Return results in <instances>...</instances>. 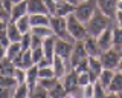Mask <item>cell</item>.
I'll return each mask as SVG.
<instances>
[{
  "mask_svg": "<svg viewBox=\"0 0 122 98\" xmlns=\"http://www.w3.org/2000/svg\"><path fill=\"white\" fill-rule=\"evenodd\" d=\"M108 26H112V18L107 17L104 12H101L99 9L95 11V14L92 16V18L86 23L87 32L92 37H98L102 31H105Z\"/></svg>",
  "mask_w": 122,
  "mask_h": 98,
  "instance_id": "1",
  "label": "cell"
},
{
  "mask_svg": "<svg viewBox=\"0 0 122 98\" xmlns=\"http://www.w3.org/2000/svg\"><path fill=\"white\" fill-rule=\"evenodd\" d=\"M67 31H69V35H70V38L73 41H84L89 37L86 25L82 22H79L75 17V14H70L67 17Z\"/></svg>",
  "mask_w": 122,
  "mask_h": 98,
  "instance_id": "2",
  "label": "cell"
},
{
  "mask_svg": "<svg viewBox=\"0 0 122 98\" xmlns=\"http://www.w3.org/2000/svg\"><path fill=\"white\" fill-rule=\"evenodd\" d=\"M98 9V5H96V0H87V2H81L76 5L75 8V17L78 18L79 22H82L84 25L92 18V16L95 14V11Z\"/></svg>",
  "mask_w": 122,
  "mask_h": 98,
  "instance_id": "3",
  "label": "cell"
},
{
  "mask_svg": "<svg viewBox=\"0 0 122 98\" xmlns=\"http://www.w3.org/2000/svg\"><path fill=\"white\" fill-rule=\"evenodd\" d=\"M121 57H122V51H117L114 48H110L104 51L101 54V63L104 66V69H112V71H116L117 69V65L121 61Z\"/></svg>",
  "mask_w": 122,
  "mask_h": 98,
  "instance_id": "4",
  "label": "cell"
},
{
  "mask_svg": "<svg viewBox=\"0 0 122 98\" xmlns=\"http://www.w3.org/2000/svg\"><path fill=\"white\" fill-rule=\"evenodd\" d=\"M49 26L52 28L53 35H55V37H58V38H64V40L70 38L69 31H67V18L66 17L51 16V23H49Z\"/></svg>",
  "mask_w": 122,
  "mask_h": 98,
  "instance_id": "5",
  "label": "cell"
},
{
  "mask_svg": "<svg viewBox=\"0 0 122 98\" xmlns=\"http://www.w3.org/2000/svg\"><path fill=\"white\" fill-rule=\"evenodd\" d=\"M87 58H89V55H87V51H86V48H84V43L82 41H75L73 51H72L70 60H69L70 69H75L79 63H82L84 60H87Z\"/></svg>",
  "mask_w": 122,
  "mask_h": 98,
  "instance_id": "6",
  "label": "cell"
},
{
  "mask_svg": "<svg viewBox=\"0 0 122 98\" xmlns=\"http://www.w3.org/2000/svg\"><path fill=\"white\" fill-rule=\"evenodd\" d=\"M72 51H73V44H72L70 41L56 37V41H55V55H58V57H61L63 60H66V61L69 63L70 55H72Z\"/></svg>",
  "mask_w": 122,
  "mask_h": 98,
  "instance_id": "7",
  "label": "cell"
},
{
  "mask_svg": "<svg viewBox=\"0 0 122 98\" xmlns=\"http://www.w3.org/2000/svg\"><path fill=\"white\" fill-rule=\"evenodd\" d=\"M96 40H98V44H99V48H101L102 52L107 51V49H110V48H113V28L108 26L105 31H102L96 37Z\"/></svg>",
  "mask_w": 122,
  "mask_h": 98,
  "instance_id": "8",
  "label": "cell"
},
{
  "mask_svg": "<svg viewBox=\"0 0 122 98\" xmlns=\"http://www.w3.org/2000/svg\"><path fill=\"white\" fill-rule=\"evenodd\" d=\"M102 69H104V66H102L101 63V58L99 57H89V74H90V78H92V83H96L99 75H101Z\"/></svg>",
  "mask_w": 122,
  "mask_h": 98,
  "instance_id": "9",
  "label": "cell"
},
{
  "mask_svg": "<svg viewBox=\"0 0 122 98\" xmlns=\"http://www.w3.org/2000/svg\"><path fill=\"white\" fill-rule=\"evenodd\" d=\"M61 81H63L67 93H73L75 90L78 89V72L70 69V72H67L66 75H64V77L61 78Z\"/></svg>",
  "mask_w": 122,
  "mask_h": 98,
  "instance_id": "10",
  "label": "cell"
},
{
  "mask_svg": "<svg viewBox=\"0 0 122 98\" xmlns=\"http://www.w3.org/2000/svg\"><path fill=\"white\" fill-rule=\"evenodd\" d=\"M82 43H84V48H86L87 55H89V57H101L102 51H101V48H99V44H98L96 37L89 35L86 40L82 41Z\"/></svg>",
  "mask_w": 122,
  "mask_h": 98,
  "instance_id": "11",
  "label": "cell"
},
{
  "mask_svg": "<svg viewBox=\"0 0 122 98\" xmlns=\"http://www.w3.org/2000/svg\"><path fill=\"white\" fill-rule=\"evenodd\" d=\"M15 67H21V69H29L30 66H34V58H32V51H23L17 58L14 60Z\"/></svg>",
  "mask_w": 122,
  "mask_h": 98,
  "instance_id": "12",
  "label": "cell"
},
{
  "mask_svg": "<svg viewBox=\"0 0 122 98\" xmlns=\"http://www.w3.org/2000/svg\"><path fill=\"white\" fill-rule=\"evenodd\" d=\"M116 3L117 0H96L98 9L101 12H104L107 17H114V12H116Z\"/></svg>",
  "mask_w": 122,
  "mask_h": 98,
  "instance_id": "13",
  "label": "cell"
},
{
  "mask_svg": "<svg viewBox=\"0 0 122 98\" xmlns=\"http://www.w3.org/2000/svg\"><path fill=\"white\" fill-rule=\"evenodd\" d=\"M75 8L76 6H73L72 3L66 2V0H60V2H56V9H55V16L58 17H69L70 14L75 12Z\"/></svg>",
  "mask_w": 122,
  "mask_h": 98,
  "instance_id": "14",
  "label": "cell"
},
{
  "mask_svg": "<svg viewBox=\"0 0 122 98\" xmlns=\"http://www.w3.org/2000/svg\"><path fill=\"white\" fill-rule=\"evenodd\" d=\"M67 61L66 60H63L61 57H58V55H55L53 57V63H52V69H53V74H55L56 78H63L64 75L67 74Z\"/></svg>",
  "mask_w": 122,
  "mask_h": 98,
  "instance_id": "15",
  "label": "cell"
},
{
  "mask_svg": "<svg viewBox=\"0 0 122 98\" xmlns=\"http://www.w3.org/2000/svg\"><path fill=\"white\" fill-rule=\"evenodd\" d=\"M28 14H49L44 0H28Z\"/></svg>",
  "mask_w": 122,
  "mask_h": 98,
  "instance_id": "16",
  "label": "cell"
},
{
  "mask_svg": "<svg viewBox=\"0 0 122 98\" xmlns=\"http://www.w3.org/2000/svg\"><path fill=\"white\" fill-rule=\"evenodd\" d=\"M28 14V0H21L20 3H15L11 11V20L9 22H17L20 17Z\"/></svg>",
  "mask_w": 122,
  "mask_h": 98,
  "instance_id": "17",
  "label": "cell"
},
{
  "mask_svg": "<svg viewBox=\"0 0 122 98\" xmlns=\"http://www.w3.org/2000/svg\"><path fill=\"white\" fill-rule=\"evenodd\" d=\"M55 41H56V37L52 35V37H47V38L43 40V51H44V57L52 60L53 61V57H55Z\"/></svg>",
  "mask_w": 122,
  "mask_h": 98,
  "instance_id": "18",
  "label": "cell"
},
{
  "mask_svg": "<svg viewBox=\"0 0 122 98\" xmlns=\"http://www.w3.org/2000/svg\"><path fill=\"white\" fill-rule=\"evenodd\" d=\"M6 31H8V37H9L11 43H17V41L21 40L23 34L20 32V29H18V26H17V23H15V22H8Z\"/></svg>",
  "mask_w": 122,
  "mask_h": 98,
  "instance_id": "19",
  "label": "cell"
},
{
  "mask_svg": "<svg viewBox=\"0 0 122 98\" xmlns=\"http://www.w3.org/2000/svg\"><path fill=\"white\" fill-rule=\"evenodd\" d=\"M26 84L30 87V90L38 84V66L37 65L26 69Z\"/></svg>",
  "mask_w": 122,
  "mask_h": 98,
  "instance_id": "20",
  "label": "cell"
},
{
  "mask_svg": "<svg viewBox=\"0 0 122 98\" xmlns=\"http://www.w3.org/2000/svg\"><path fill=\"white\" fill-rule=\"evenodd\" d=\"M29 20H30V26H49L51 16L49 14H30Z\"/></svg>",
  "mask_w": 122,
  "mask_h": 98,
  "instance_id": "21",
  "label": "cell"
},
{
  "mask_svg": "<svg viewBox=\"0 0 122 98\" xmlns=\"http://www.w3.org/2000/svg\"><path fill=\"white\" fill-rule=\"evenodd\" d=\"M67 95L69 93H67V90H66L61 80H58V83L52 89H49V98H66Z\"/></svg>",
  "mask_w": 122,
  "mask_h": 98,
  "instance_id": "22",
  "label": "cell"
},
{
  "mask_svg": "<svg viewBox=\"0 0 122 98\" xmlns=\"http://www.w3.org/2000/svg\"><path fill=\"white\" fill-rule=\"evenodd\" d=\"M114 72L116 71H112V69H102L101 75H99L98 81L101 83V86L104 89H107V92H108V87H110V83H112L113 77H114Z\"/></svg>",
  "mask_w": 122,
  "mask_h": 98,
  "instance_id": "23",
  "label": "cell"
},
{
  "mask_svg": "<svg viewBox=\"0 0 122 98\" xmlns=\"http://www.w3.org/2000/svg\"><path fill=\"white\" fill-rule=\"evenodd\" d=\"M30 34L40 37V38H47V37H52L53 35V31L51 26H32L30 28Z\"/></svg>",
  "mask_w": 122,
  "mask_h": 98,
  "instance_id": "24",
  "label": "cell"
},
{
  "mask_svg": "<svg viewBox=\"0 0 122 98\" xmlns=\"http://www.w3.org/2000/svg\"><path fill=\"white\" fill-rule=\"evenodd\" d=\"M14 71H15V65L12 60H9L8 57L0 60V74L2 75H14Z\"/></svg>",
  "mask_w": 122,
  "mask_h": 98,
  "instance_id": "25",
  "label": "cell"
},
{
  "mask_svg": "<svg viewBox=\"0 0 122 98\" xmlns=\"http://www.w3.org/2000/svg\"><path fill=\"white\" fill-rule=\"evenodd\" d=\"M23 52V49H21V44H20V41H17V43H11L9 46L6 48V57L9 58V60H14L18 57Z\"/></svg>",
  "mask_w": 122,
  "mask_h": 98,
  "instance_id": "26",
  "label": "cell"
},
{
  "mask_svg": "<svg viewBox=\"0 0 122 98\" xmlns=\"http://www.w3.org/2000/svg\"><path fill=\"white\" fill-rule=\"evenodd\" d=\"M29 95H30V87L26 83L17 84V87L12 92V98H29Z\"/></svg>",
  "mask_w": 122,
  "mask_h": 98,
  "instance_id": "27",
  "label": "cell"
},
{
  "mask_svg": "<svg viewBox=\"0 0 122 98\" xmlns=\"http://www.w3.org/2000/svg\"><path fill=\"white\" fill-rule=\"evenodd\" d=\"M122 90V74L121 72H114V77L112 83H110V87H108V92H121Z\"/></svg>",
  "mask_w": 122,
  "mask_h": 98,
  "instance_id": "28",
  "label": "cell"
},
{
  "mask_svg": "<svg viewBox=\"0 0 122 98\" xmlns=\"http://www.w3.org/2000/svg\"><path fill=\"white\" fill-rule=\"evenodd\" d=\"M113 48L117 51H122V28L113 26Z\"/></svg>",
  "mask_w": 122,
  "mask_h": 98,
  "instance_id": "29",
  "label": "cell"
},
{
  "mask_svg": "<svg viewBox=\"0 0 122 98\" xmlns=\"http://www.w3.org/2000/svg\"><path fill=\"white\" fill-rule=\"evenodd\" d=\"M17 26H18V29H20V32L21 34H26V32H30V20H29V14H26V16H23V17H20L17 22Z\"/></svg>",
  "mask_w": 122,
  "mask_h": 98,
  "instance_id": "30",
  "label": "cell"
},
{
  "mask_svg": "<svg viewBox=\"0 0 122 98\" xmlns=\"http://www.w3.org/2000/svg\"><path fill=\"white\" fill-rule=\"evenodd\" d=\"M0 87H9L15 89L17 87V81L12 75H2L0 74Z\"/></svg>",
  "mask_w": 122,
  "mask_h": 98,
  "instance_id": "31",
  "label": "cell"
},
{
  "mask_svg": "<svg viewBox=\"0 0 122 98\" xmlns=\"http://www.w3.org/2000/svg\"><path fill=\"white\" fill-rule=\"evenodd\" d=\"M29 98H49V90H47V89H44L43 86L37 84L35 87L30 90Z\"/></svg>",
  "mask_w": 122,
  "mask_h": 98,
  "instance_id": "32",
  "label": "cell"
},
{
  "mask_svg": "<svg viewBox=\"0 0 122 98\" xmlns=\"http://www.w3.org/2000/svg\"><path fill=\"white\" fill-rule=\"evenodd\" d=\"M92 83V78H90V74L89 71H86V72H79L78 74V87H84V86L90 84Z\"/></svg>",
  "mask_w": 122,
  "mask_h": 98,
  "instance_id": "33",
  "label": "cell"
},
{
  "mask_svg": "<svg viewBox=\"0 0 122 98\" xmlns=\"http://www.w3.org/2000/svg\"><path fill=\"white\" fill-rule=\"evenodd\" d=\"M58 80H60V78H56V77H52V78H40V80H38V84L43 86L44 89L49 90V89H52L53 86L58 83Z\"/></svg>",
  "mask_w": 122,
  "mask_h": 98,
  "instance_id": "34",
  "label": "cell"
},
{
  "mask_svg": "<svg viewBox=\"0 0 122 98\" xmlns=\"http://www.w3.org/2000/svg\"><path fill=\"white\" fill-rule=\"evenodd\" d=\"M12 77L15 78L17 84H21V83H26V69H21V67H15L14 75Z\"/></svg>",
  "mask_w": 122,
  "mask_h": 98,
  "instance_id": "35",
  "label": "cell"
},
{
  "mask_svg": "<svg viewBox=\"0 0 122 98\" xmlns=\"http://www.w3.org/2000/svg\"><path fill=\"white\" fill-rule=\"evenodd\" d=\"M30 43H32V34H30V32L23 34V37L20 40V44H21L23 51H29V49H30Z\"/></svg>",
  "mask_w": 122,
  "mask_h": 98,
  "instance_id": "36",
  "label": "cell"
},
{
  "mask_svg": "<svg viewBox=\"0 0 122 98\" xmlns=\"http://www.w3.org/2000/svg\"><path fill=\"white\" fill-rule=\"evenodd\" d=\"M52 77H55L52 66L51 67H40L38 69V80L40 78H52Z\"/></svg>",
  "mask_w": 122,
  "mask_h": 98,
  "instance_id": "37",
  "label": "cell"
},
{
  "mask_svg": "<svg viewBox=\"0 0 122 98\" xmlns=\"http://www.w3.org/2000/svg\"><path fill=\"white\" fill-rule=\"evenodd\" d=\"M95 97V83L84 86L82 87V98H93Z\"/></svg>",
  "mask_w": 122,
  "mask_h": 98,
  "instance_id": "38",
  "label": "cell"
},
{
  "mask_svg": "<svg viewBox=\"0 0 122 98\" xmlns=\"http://www.w3.org/2000/svg\"><path fill=\"white\" fill-rule=\"evenodd\" d=\"M93 98H107V89L102 87L99 81L95 83V97Z\"/></svg>",
  "mask_w": 122,
  "mask_h": 98,
  "instance_id": "39",
  "label": "cell"
},
{
  "mask_svg": "<svg viewBox=\"0 0 122 98\" xmlns=\"http://www.w3.org/2000/svg\"><path fill=\"white\" fill-rule=\"evenodd\" d=\"M32 51V58H34V63H37L40 61L41 58L44 57V51H43V46H40V48H34V49H30Z\"/></svg>",
  "mask_w": 122,
  "mask_h": 98,
  "instance_id": "40",
  "label": "cell"
},
{
  "mask_svg": "<svg viewBox=\"0 0 122 98\" xmlns=\"http://www.w3.org/2000/svg\"><path fill=\"white\" fill-rule=\"evenodd\" d=\"M0 44H3V46H6V48L11 44V40H9V37H8V31H6V28L0 31Z\"/></svg>",
  "mask_w": 122,
  "mask_h": 98,
  "instance_id": "41",
  "label": "cell"
},
{
  "mask_svg": "<svg viewBox=\"0 0 122 98\" xmlns=\"http://www.w3.org/2000/svg\"><path fill=\"white\" fill-rule=\"evenodd\" d=\"M44 5L47 6L49 16H55V9H56V2L55 0H44Z\"/></svg>",
  "mask_w": 122,
  "mask_h": 98,
  "instance_id": "42",
  "label": "cell"
},
{
  "mask_svg": "<svg viewBox=\"0 0 122 98\" xmlns=\"http://www.w3.org/2000/svg\"><path fill=\"white\" fill-rule=\"evenodd\" d=\"M0 18L5 20V22H9L11 20V14L8 12V11L5 9V6L2 5V0H0Z\"/></svg>",
  "mask_w": 122,
  "mask_h": 98,
  "instance_id": "43",
  "label": "cell"
},
{
  "mask_svg": "<svg viewBox=\"0 0 122 98\" xmlns=\"http://www.w3.org/2000/svg\"><path fill=\"white\" fill-rule=\"evenodd\" d=\"M40 46H43V38H40V37H37V35H34V34H32V43H30V49L40 48Z\"/></svg>",
  "mask_w": 122,
  "mask_h": 98,
  "instance_id": "44",
  "label": "cell"
},
{
  "mask_svg": "<svg viewBox=\"0 0 122 98\" xmlns=\"http://www.w3.org/2000/svg\"><path fill=\"white\" fill-rule=\"evenodd\" d=\"M0 98H12V89L0 87Z\"/></svg>",
  "mask_w": 122,
  "mask_h": 98,
  "instance_id": "45",
  "label": "cell"
},
{
  "mask_svg": "<svg viewBox=\"0 0 122 98\" xmlns=\"http://www.w3.org/2000/svg\"><path fill=\"white\" fill-rule=\"evenodd\" d=\"M52 60H49V58H46V57H43L40 60V61L37 63V66H38V69H40V67H51L52 66Z\"/></svg>",
  "mask_w": 122,
  "mask_h": 98,
  "instance_id": "46",
  "label": "cell"
},
{
  "mask_svg": "<svg viewBox=\"0 0 122 98\" xmlns=\"http://www.w3.org/2000/svg\"><path fill=\"white\" fill-rule=\"evenodd\" d=\"M114 20H116V26H121L122 28V11L116 9V12H114Z\"/></svg>",
  "mask_w": 122,
  "mask_h": 98,
  "instance_id": "47",
  "label": "cell"
},
{
  "mask_svg": "<svg viewBox=\"0 0 122 98\" xmlns=\"http://www.w3.org/2000/svg\"><path fill=\"white\" fill-rule=\"evenodd\" d=\"M2 5L5 6V9L8 11V12L11 14V11H12V6H14V3H12V0H2Z\"/></svg>",
  "mask_w": 122,
  "mask_h": 98,
  "instance_id": "48",
  "label": "cell"
},
{
  "mask_svg": "<svg viewBox=\"0 0 122 98\" xmlns=\"http://www.w3.org/2000/svg\"><path fill=\"white\" fill-rule=\"evenodd\" d=\"M5 57H6V46L0 44V60H3Z\"/></svg>",
  "mask_w": 122,
  "mask_h": 98,
  "instance_id": "49",
  "label": "cell"
},
{
  "mask_svg": "<svg viewBox=\"0 0 122 98\" xmlns=\"http://www.w3.org/2000/svg\"><path fill=\"white\" fill-rule=\"evenodd\" d=\"M107 98H119L116 92H107Z\"/></svg>",
  "mask_w": 122,
  "mask_h": 98,
  "instance_id": "50",
  "label": "cell"
},
{
  "mask_svg": "<svg viewBox=\"0 0 122 98\" xmlns=\"http://www.w3.org/2000/svg\"><path fill=\"white\" fill-rule=\"evenodd\" d=\"M6 25H8V22H5V20H2V18H0V31L6 28Z\"/></svg>",
  "mask_w": 122,
  "mask_h": 98,
  "instance_id": "51",
  "label": "cell"
},
{
  "mask_svg": "<svg viewBox=\"0 0 122 98\" xmlns=\"http://www.w3.org/2000/svg\"><path fill=\"white\" fill-rule=\"evenodd\" d=\"M116 9L122 11V0H117V3H116Z\"/></svg>",
  "mask_w": 122,
  "mask_h": 98,
  "instance_id": "52",
  "label": "cell"
},
{
  "mask_svg": "<svg viewBox=\"0 0 122 98\" xmlns=\"http://www.w3.org/2000/svg\"><path fill=\"white\" fill-rule=\"evenodd\" d=\"M116 71L122 74V57H121V61H119V65H117V69H116Z\"/></svg>",
  "mask_w": 122,
  "mask_h": 98,
  "instance_id": "53",
  "label": "cell"
},
{
  "mask_svg": "<svg viewBox=\"0 0 122 98\" xmlns=\"http://www.w3.org/2000/svg\"><path fill=\"white\" fill-rule=\"evenodd\" d=\"M66 2H69V3H72L73 6H76V5L79 3V0H66Z\"/></svg>",
  "mask_w": 122,
  "mask_h": 98,
  "instance_id": "54",
  "label": "cell"
},
{
  "mask_svg": "<svg viewBox=\"0 0 122 98\" xmlns=\"http://www.w3.org/2000/svg\"><path fill=\"white\" fill-rule=\"evenodd\" d=\"M66 98H76V97H75V95H72V93H69V95H67Z\"/></svg>",
  "mask_w": 122,
  "mask_h": 98,
  "instance_id": "55",
  "label": "cell"
},
{
  "mask_svg": "<svg viewBox=\"0 0 122 98\" xmlns=\"http://www.w3.org/2000/svg\"><path fill=\"white\" fill-rule=\"evenodd\" d=\"M21 2V0H12V3H14V5H15V3H20Z\"/></svg>",
  "mask_w": 122,
  "mask_h": 98,
  "instance_id": "56",
  "label": "cell"
},
{
  "mask_svg": "<svg viewBox=\"0 0 122 98\" xmlns=\"http://www.w3.org/2000/svg\"><path fill=\"white\" fill-rule=\"evenodd\" d=\"M117 97H119V98H122V90H121V92H117Z\"/></svg>",
  "mask_w": 122,
  "mask_h": 98,
  "instance_id": "57",
  "label": "cell"
},
{
  "mask_svg": "<svg viewBox=\"0 0 122 98\" xmlns=\"http://www.w3.org/2000/svg\"><path fill=\"white\" fill-rule=\"evenodd\" d=\"M81 2H87V0H79V3H81Z\"/></svg>",
  "mask_w": 122,
  "mask_h": 98,
  "instance_id": "58",
  "label": "cell"
},
{
  "mask_svg": "<svg viewBox=\"0 0 122 98\" xmlns=\"http://www.w3.org/2000/svg\"><path fill=\"white\" fill-rule=\"evenodd\" d=\"M55 2H60V0H55Z\"/></svg>",
  "mask_w": 122,
  "mask_h": 98,
  "instance_id": "59",
  "label": "cell"
}]
</instances>
